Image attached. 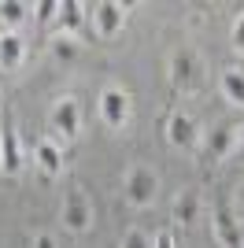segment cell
Instances as JSON below:
<instances>
[{"label":"cell","instance_id":"1","mask_svg":"<svg viewBox=\"0 0 244 248\" xmlns=\"http://www.w3.org/2000/svg\"><path fill=\"white\" fill-rule=\"evenodd\" d=\"M122 197H126L130 207H137V211H141V207H152L155 197H159V174L144 163H133L130 170H126V178H122Z\"/></svg>","mask_w":244,"mask_h":248},{"label":"cell","instance_id":"2","mask_svg":"<svg viewBox=\"0 0 244 248\" xmlns=\"http://www.w3.org/2000/svg\"><path fill=\"white\" fill-rule=\"evenodd\" d=\"M200 56L193 48H178L170 56V85L178 93H193L196 85H200Z\"/></svg>","mask_w":244,"mask_h":248},{"label":"cell","instance_id":"3","mask_svg":"<svg viewBox=\"0 0 244 248\" xmlns=\"http://www.w3.org/2000/svg\"><path fill=\"white\" fill-rule=\"evenodd\" d=\"M89 19H92V26H96V37L111 41V37L122 33V26H126V4L100 0V4H92V8H89Z\"/></svg>","mask_w":244,"mask_h":248},{"label":"cell","instance_id":"4","mask_svg":"<svg viewBox=\"0 0 244 248\" xmlns=\"http://www.w3.org/2000/svg\"><path fill=\"white\" fill-rule=\"evenodd\" d=\"M100 119L111 130H122L130 123V93L122 85H104L100 89Z\"/></svg>","mask_w":244,"mask_h":248},{"label":"cell","instance_id":"5","mask_svg":"<svg viewBox=\"0 0 244 248\" xmlns=\"http://www.w3.org/2000/svg\"><path fill=\"white\" fill-rule=\"evenodd\" d=\"M0 170L8 178H15L22 170V145H19V130L11 123V115L4 111L0 119Z\"/></svg>","mask_w":244,"mask_h":248},{"label":"cell","instance_id":"6","mask_svg":"<svg viewBox=\"0 0 244 248\" xmlns=\"http://www.w3.org/2000/svg\"><path fill=\"white\" fill-rule=\"evenodd\" d=\"M52 130L63 141H74L81 134V104L74 96H60V100L52 104Z\"/></svg>","mask_w":244,"mask_h":248},{"label":"cell","instance_id":"7","mask_svg":"<svg viewBox=\"0 0 244 248\" xmlns=\"http://www.w3.org/2000/svg\"><path fill=\"white\" fill-rule=\"evenodd\" d=\"M60 218H63V226L71 230V233H85V230L92 226V204H89V197H85L81 189H71V193L63 197Z\"/></svg>","mask_w":244,"mask_h":248},{"label":"cell","instance_id":"8","mask_svg":"<svg viewBox=\"0 0 244 248\" xmlns=\"http://www.w3.org/2000/svg\"><path fill=\"white\" fill-rule=\"evenodd\" d=\"M214 241L222 248H244V226H241V215H237L229 204H218L214 207Z\"/></svg>","mask_w":244,"mask_h":248},{"label":"cell","instance_id":"9","mask_svg":"<svg viewBox=\"0 0 244 248\" xmlns=\"http://www.w3.org/2000/svg\"><path fill=\"white\" fill-rule=\"evenodd\" d=\"M167 141L174 148H196L200 141V126L189 111H167Z\"/></svg>","mask_w":244,"mask_h":248},{"label":"cell","instance_id":"10","mask_svg":"<svg viewBox=\"0 0 244 248\" xmlns=\"http://www.w3.org/2000/svg\"><path fill=\"white\" fill-rule=\"evenodd\" d=\"M237 126H214L211 134H207V141H203V159L207 163H222L226 155L237 148Z\"/></svg>","mask_w":244,"mask_h":248},{"label":"cell","instance_id":"11","mask_svg":"<svg viewBox=\"0 0 244 248\" xmlns=\"http://www.w3.org/2000/svg\"><path fill=\"white\" fill-rule=\"evenodd\" d=\"M33 155H37L41 170H45L48 178H56L63 170V145L56 141V137H41L37 148H33Z\"/></svg>","mask_w":244,"mask_h":248},{"label":"cell","instance_id":"12","mask_svg":"<svg viewBox=\"0 0 244 248\" xmlns=\"http://www.w3.org/2000/svg\"><path fill=\"white\" fill-rule=\"evenodd\" d=\"M22 60H26V41H22V33L4 30L0 33V67H4V71H15Z\"/></svg>","mask_w":244,"mask_h":248},{"label":"cell","instance_id":"13","mask_svg":"<svg viewBox=\"0 0 244 248\" xmlns=\"http://www.w3.org/2000/svg\"><path fill=\"white\" fill-rule=\"evenodd\" d=\"M196 215H200V193H196V189H185V193H178L170 218L178 222V226H193Z\"/></svg>","mask_w":244,"mask_h":248},{"label":"cell","instance_id":"14","mask_svg":"<svg viewBox=\"0 0 244 248\" xmlns=\"http://www.w3.org/2000/svg\"><path fill=\"white\" fill-rule=\"evenodd\" d=\"M85 15H89V8L85 4H78V0H60V26H63V33L67 37H74V33L85 26Z\"/></svg>","mask_w":244,"mask_h":248},{"label":"cell","instance_id":"15","mask_svg":"<svg viewBox=\"0 0 244 248\" xmlns=\"http://www.w3.org/2000/svg\"><path fill=\"white\" fill-rule=\"evenodd\" d=\"M222 96L229 104H244V71H237V67L222 71Z\"/></svg>","mask_w":244,"mask_h":248},{"label":"cell","instance_id":"16","mask_svg":"<svg viewBox=\"0 0 244 248\" xmlns=\"http://www.w3.org/2000/svg\"><path fill=\"white\" fill-rule=\"evenodd\" d=\"M26 4H19V0H4V4H0V19H4V26H8V30H15L19 33V26H22V19H26Z\"/></svg>","mask_w":244,"mask_h":248},{"label":"cell","instance_id":"17","mask_svg":"<svg viewBox=\"0 0 244 248\" xmlns=\"http://www.w3.org/2000/svg\"><path fill=\"white\" fill-rule=\"evenodd\" d=\"M119 248H152V237H148L141 226H133V230H126V233H122Z\"/></svg>","mask_w":244,"mask_h":248},{"label":"cell","instance_id":"18","mask_svg":"<svg viewBox=\"0 0 244 248\" xmlns=\"http://www.w3.org/2000/svg\"><path fill=\"white\" fill-rule=\"evenodd\" d=\"M52 52H56V60H74L78 45H74V37H56V41H52Z\"/></svg>","mask_w":244,"mask_h":248},{"label":"cell","instance_id":"19","mask_svg":"<svg viewBox=\"0 0 244 248\" xmlns=\"http://www.w3.org/2000/svg\"><path fill=\"white\" fill-rule=\"evenodd\" d=\"M33 11H37L41 22H48V19H56V15H60V0H41Z\"/></svg>","mask_w":244,"mask_h":248},{"label":"cell","instance_id":"20","mask_svg":"<svg viewBox=\"0 0 244 248\" xmlns=\"http://www.w3.org/2000/svg\"><path fill=\"white\" fill-rule=\"evenodd\" d=\"M233 48L244 52V11L237 15V22H233Z\"/></svg>","mask_w":244,"mask_h":248},{"label":"cell","instance_id":"21","mask_svg":"<svg viewBox=\"0 0 244 248\" xmlns=\"http://www.w3.org/2000/svg\"><path fill=\"white\" fill-rule=\"evenodd\" d=\"M152 248H178V245H174V233H170V230H159V233L152 237Z\"/></svg>","mask_w":244,"mask_h":248},{"label":"cell","instance_id":"22","mask_svg":"<svg viewBox=\"0 0 244 248\" xmlns=\"http://www.w3.org/2000/svg\"><path fill=\"white\" fill-rule=\"evenodd\" d=\"M33 248H56V237H52V233H37V237H33Z\"/></svg>","mask_w":244,"mask_h":248},{"label":"cell","instance_id":"23","mask_svg":"<svg viewBox=\"0 0 244 248\" xmlns=\"http://www.w3.org/2000/svg\"><path fill=\"white\" fill-rule=\"evenodd\" d=\"M237 215H244V182L237 186Z\"/></svg>","mask_w":244,"mask_h":248},{"label":"cell","instance_id":"24","mask_svg":"<svg viewBox=\"0 0 244 248\" xmlns=\"http://www.w3.org/2000/svg\"><path fill=\"white\" fill-rule=\"evenodd\" d=\"M237 145H241V152H244V126H241V137H237Z\"/></svg>","mask_w":244,"mask_h":248},{"label":"cell","instance_id":"25","mask_svg":"<svg viewBox=\"0 0 244 248\" xmlns=\"http://www.w3.org/2000/svg\"><path fill=\"white\" fill-rule=\"evenodd\" d=\"M0 108H4V93H0Z\"/></svg>","mask_w":244,"mask_h":248}]
</instances>
